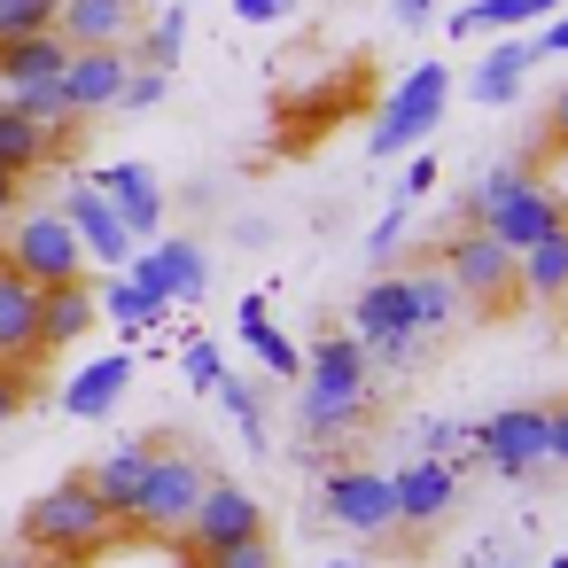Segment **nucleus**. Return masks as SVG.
I'll return each instance as SVG.
<instances>
[{
	"label": "nucleus",
	"mask_w": 568,
	"mask_h": 568,
	"mask_svg": "<svg viewBox=\"0 0 568 568\" xmlns=\"http://www.w3.org/2000/svg\"><path fill=\"white\" fill-rule=\"evenodd\" d=\"M110 545H125V521L94 506L87 475H63V483L40 490V498L24 506V521H17V552H32V560H48V568H87V560H102Z\"/></svg>",
	"instance_id": "1"
},
{
	"label": "nucleus",
	"mask_w": 568,
	"mask_h": 568,
	"mask_svg": "<svg viewBox=\"0 0 568 568\" xmlns=\"http://www.w3.org/2000/svg\"><path fill=\"white\" fill-rule=\"evenodd\" d=\"M467 219H475V234H490L498 250H529V242H545L552 226H568V203L529 172V164H498L483 187H475V203H467Z\"/></svg>",
	"instance_id": "2"
},
{
	"label": "nucleus",
	"mask_w": 568,
	"mask_h": 568,
	"mask_svg": "<svg viewBox=\"0 0 568 568\" xmlns=\"http://www.w3.org/2000/svg\"><path fill=\"white\" fill-rule=\"evenodd\" d=\"M366 405H374V358L358 351V335H320L304 358V428L343 436L366 420Z\"/></svg>",
	"instance_id": "3"
},
{
	"label": "nucleus",
	"mask_w": 568,
	"mask_h": 568,
	"mask_svg": "<svg viewBox=\"0 0 568 568\" xmlns=\"http://www.w3.org/2000/svg\"><path fill=\"white\" fill-rule=\"evenodd\" d=\"M203 483H211V459L187 444V436H156V459H149V483H141V498H133V514H125V529L133 537H180L187 529V514H195V498H203Z\"/></svg>",
	"instance_id": "4"
},
{
	"label": "nucleus",
	"mask_w": 568,
	"mask_h": 568,
	"mask_svg": "<svg viewBox=\"0 0 568 568\" xmlns=\"http://www.w3.org/2000/svg\"><path fill=\"white\" fill-rule=\"evenodd\" d=\"M444 281H452L459 312H475V320H506V312L521 304L514 250H498V242H490V234H475V226L444 242Z\"/></svg>",
	"instance_id": "5"
},
{
	"label": "nucleus",
	"mask_w": 568,
	"mask_h": 568,
	"mask_svg": "<svg viewBox=\"0 0 568 568\" xmlns=\"http://www.w3.org/2000/svg\"><path fill=\"white\" fill-rule=\"evenodd\" d=\"M444 94H452V71H444V63H413V71L397 79V94L382 102V118H374L366 149H374V156H405V149L444 118Z\"/></svg>",
	"instance_id": "6"
},
{
	"label": "nucleus",
	"mask_w": 568,
	"mask_h": 568,
	"mask_svg": "<svg viewBox=\"0 0 568 568\" xmlns=\"http://www.w3.org/2000/svg\"><path fill=\"white\" fill-rule=\"evenodd\" d=\"M320 514H327L335 529H351V537L382 545V537L397 529V498H389V475H382V467H335V475L320 483Z\"/></svg>",
	"instance_id": "7"
},
{
	"label": "nucleus",
	"mask_w": 568,
	"mask_h": 568,
	"mask_svg": "<svg viewBox=\"0 0 568 568\" xmlns=\"http://www.w3.org/2000/svg\"><path fill=\"white\" fill-rule=\"evenodd\" d=\"M389 498H397V529H405L397 552H420L428 529L459 506V459H413V467H397L389 475Z\"/></svg>",
	"instance_id": "8"
},
{
	"label": "nucleus",
	"mask_w": 568,
	"mask_h": 568,
	"mask_svg": "<svg viewBox=\"0 0 568 568\" xmlns=\"http://www.w3.org/2000/svg\"><path fill=\"white\" fill-rule=\"evenodd\" d=\"M32 288H63V281H87V250H79V234H71V219H24L17 226V242L0 250Z\"/></svg>",
	"instance_id": "9"
},
{
	"label": "nucleus",
	"mask_w": 568,
	"mask_h": 568,
	"mask_svg": "<svg viewBox=\"0 0 568 568\" xmlns=\"http://www.w3.org/2000/svg\"><path fill=\"white\" fill-rule=\"evenodd\" d=\"M180 537H187V552H211V545H242V537H265V506H257V498H250L242 483L211 475Z\"/></svg>",
	"instance_id": "10"
},
{
	"label": "nucleus",
	"mask_w": 568,
	"mask_h": 568,
	"mask_svg": "<svg viewBox=\"0 0 568 568\" xmlns=\"http://www.w3.org/2000/svg\"><path fill=\"white\" fill-rule=\"evenodd\" d=\"M0 366H17V374H48V343H40V288L0 257Z\"/></svg>",
	"instance_id": "11"
},
{
	"label": "nucleus",
	"mask_w": 568,
	"mask_h": 568,
	"mask_svg": "<svg viewBox=\"0 0 568 568\" xmlns=\"http://www.w3.org/2000/svg\"><path fill=\"white\" fill-rule=\"evenodd\" d=\"M475 444H483V459H490L498 475H514V483H529L537 467H552V459H545V405H506V413H490V420L475 428Z\"/></svg>",
	"instance_id": "12"
},
{
	"label": "nucleus",
	"mask_w": 568,
	"mask_h": 568,
	"mask_svg": "<svg viewBox=\"0 0 568 568\" xmlns=\"http://www.w3.org/2000/svg\"><path fill=\"white\" fill-rule=\"evenodd\" d=\"M125 48H71V63H63V79H55V94H63V110L71 118H94V110H118V94H125Z\"/></svg>",
	"instance_id": "13"
},
{
	"label": "nucleus",
	"mask_w": 568,
	"mask_h": 568,
	"mask_svg": "<svg viewBox=\"0 0 568 568\" xmlns=\"http://www.w3.org/2000/svg\"><path fill=\"white\" fill-rule=\"evenodd\" d=\"M133 24H141V0H55L63 48H125Z\"/></svg>",
	"instance_id": "14"
},
{
	"label": "nucleus",
	"mask_w": 568,
	"mask_h": 568,
	"mask_svg": "<svg viewBox=\"0 0 568 568\" xmlns=\"http://www.w3.org/2000/svg\"><path fill=\"white\" fill-rule=\"evenodd\" d=\"M71 234H79V250H94L102 265H125V257H133V226L118 219V203H110L94 180L71 187Z\"/></svg>",
	"instance_id": "15"
},
{
	"label": "nucleus",
	"mask_w": 568,
	"mask_h": 568,
	"mask_svg": "<svg viewBox=\"0 0 568 568\" xmlns=\"http://www.w3.org/2000/svg\"><path fill=\"white\" fill-rule=\"evenodd\" d=\"M149 459H156V436H141V444H118L110 459H94V467H79V475H87L94 506L125 521V514H133V498H141V483H149Z\"/></svg>",
	"instance_id": "16"
},
{
	"label": "nucleus",
	"mask_w": 568,
	"mask_h": 568,
	"mask_svg": "<svg viewBox=\"0 0 568 568\" xmlns=\"http://www.w3.org/2000/svg\"><path fill=\"white\" fill-rule=\"evenodd\" d=\"M94 304H102V312H110L125 335L156 327V320H164V304H172V288H164V265H156V257H141V265H133V273H125L110 296H94Z\"/></svg>",
	"instance_id": "17"
},
{
	"label": "nucleus",
	"mask_w": 568,
	"mask_h": 568,
	"mask_svg": "<svg viewBox=\"0 0 568 568\" xmlns=\"http://www.w3.org/2000/svg\"><path fill=\"white\" fill-rule=\"evenodd\" d=\"M102 320V304H94V281H63V288H40V343H48V358L55 351H71V343H87V327Z\"/></svg>",
	"instance_id": "18"
},
{
	"label": "nucleus",
	"mask_w": 568,
	"mask_h": 568,
	"mask_svg": "<svg viewBox=\"0 0 568 568\" xmlns=\"http://www.w3.org/2000/svg\"><path fill=\"white\" fill-rule=\"evenodd\" d=\"M55 156H63V125H40V118H24V110L0 102V172L32 180V172L55 164Z\"/></svg>",
	"instance_id": "19"
},
{
	"label": "nucleus",
	"mask_w": 568,
	"mask_h": 568,
	"mask_svg": "<svg viewBox=\"0 0 568 568\" xmlns=\"http://www.w3.org/2000/svg\"><path fill=\"white\" fill-rule=\"evenodd\" d=\"M94 187L118 203V219H125L133 234H156V226H164V187H156L149 164H118V172H102Z\"/></svg>",
	"instance_id": "20"
},
{
	"label": "nucleus",
	"mask_w": 568,
	"mask_h": 568,
	"mask_svg": "<svg viewBox=\"0 0 568 568\" xmlns=\"http://www.w3.org/2000/svg\"><path fill=\"white\" fill-rule=\"evenodd\" d=\"M514 281H521V304H560L568 296V226H552L545 242H529L514 257Z\"/></svg>",
	"instance_id": "21"
},
{
	"label": "nucleus",
	"mask_w": 568,
	"mask_h": 568,
	"mask_svg": "<svg viewBox=\"0 0 568 568\" xmlns=\"http://www.w3.org/2000/svg\"><path fill=\"white\" fill-rule=\"evenodd\" d=\"M71 48L55 32H24V40H0V94L9 87H32V79H63Z\"/></svg>",
	"instance_id": "22"
},
{
	"label": "nucleus",
	"mask_w": 568,
	"mask_h": 568,
	"mask_svg": "<svg viewBox=\"0 0 568 568\" xmlns=\"http://www.w3.org/2000/svg\"><path fill=\"white\" fill-rule=\"evenodd\" d=\"M125 382H133V358H94V366H79V382L63 389V405L79 420H110L118 397H125Z\"/></svg>",
	"instance_id": "23"
},
{
	"label": "nucleus",
	"mask_w": 568,
	"mask_h": 568,
	"mask_svg": "<svg viewBox=\"0 0 568 568\" xmlns=\"http://www.w3.org/2000/svg\"><path fill=\"white\" fill-rule=\"evenodd\" d=\"M529 63H537V55H529V40H506V48H490V55H483V71H475V102H483V110H506V102L521 94Z\"/></svg>",
	"instance_id": "24"
},
{
	"label": "nucleus",
	"mask_w": 568,
	"mask_h": 568,
	"mask_svg": "<svg viewBox=\"0 0 568 568\" xmlns=\"http://www.w3.org/2000/svg\"><path fill=\"white\" fill-rule=\"evenodd\" d=\"M242 335H250V351L265 358V374H304V351L273 327V312H265V296H242Z\"/></svg>",
	"instance_id": "25"
},
{
	"label": "nucleus",
	"mask_w": 568,
	"mask_h": 568,
	"mask_svg": "<svg viewBox=\"0 0 568 568\" xmlns=\"http://www.w3.org/2000/svg\"><path fill=\"white\" fill-rule=\"evenodd\" d=\"M405 296H413V327H420V335H436V327H452V320H459V296H452L444 265L413 273V281H405Z\"/></svg>",
	"instance_id": "26"
},
{
	"label": "nucleus",
	"mask_w": 568,
	"mask_h": 568,
	"mask_svg": "<svg viewBox=\"0 0 568 568\" xmlns=\"http://www.w3.org/2000/svg\"><path fill=\"white\" fill-rule=\"evenodd\" d=\"M149 257L164 265V288H172V304H195V296H203L211 265H203V250H195V242H156Z\"/></svg>",
	"instance_id": "27"
},
{
	"label": "nucleus",
	"mask_w": 568,
	"mask_h": 568,
	"mask_svg": "<svg viewBox=\"0 0 568 568\" xmlns=\"http://www.w3.org/2000/svg\"><path fill=\"white\" fill-rule=\"evenodd\" d=\"M187 568H281V545H273V529H265V537H242V545L187 552Z\"/></svg>",
	"instance_id": "28"
},
{
	"label": "nucleus",
	"mask_w": 568,
	"mask_h": 568,
	"mask_svg": "<svg viewBox=\"0 0 568 568\" xmlns=\"http://www.w3.org/2000/svg\"><path fill=\"white\" fill-rule=\"evenodd\" d=\"M180 40H187V17H180V9H164V17L141 32V71H164V79H172V63H180Z\"/></svg>",
	"instance_id": "29"
},
{
	"label": "nucleus",
	"mask_w": 568,
	"mask_h": 568,
	"mask_svg": "<svg viewBox=\"0 0 568 568\" xmlns=\"http://www.w3.org/2000/svg\"><path fill=\"white\" fill-rule=\"evenodd\" d=\"M9 110H24V118H40V125H79V118L63 110V94H55V79H32V87H9Z\"/></svg>",
	"instance_id": "30"
},
{
	"label": "nucleus",
	"mask_w": 568,
	"mask_h": 568,
	"mask_svg": "<svg viewBox=\"0 0 568 568\" xmlns=\"http://www.w3.org/2000/svg\"><path fill=\"white\" fill-rule=\"evenodd\" d=\"M475 17H483V32H490V24H498V32H514V24L560 17V0H475Z\"/></svg>",
	"instance_id": "31"
},
{
	"label": "nucleus",
	"mask_w": 568,
	"mask_h": 568,
	"mask_svg": "<svg viewBox=\"0 0 568 568\" xmlns=\"http://www.w3.org/2000/svg\"><path fill=\"white\" fill-rule=\"evenodd\" d=\"M24 32H55V0H0V40Z\"/></svg>",
	"instance_id": "32"
},
{
	"label": "nucleus",
	"mask_w": 568,
	"mask_h": 568,
	"mask_svg": "<svg viewBox=\"0 0 568 568\" xmlns=\"http://www.w3.org/2000/svg\"><path fill=\"white\" fill-rule=\"evenodd\" d=\"M180 374H187L195 389H219V382H226V358H219V351L195 335V343H180Z\"/></svg>",
	"instance_id": "33"
},
{
	"label": "nucleus",
	"mask_w": 568,
	"mask_h": 568,
	"mask_svg": "<svg viewBox=\"0 0 568 568\" xmlns=\"http://www.w3.org/2000/svg\"><path fill=\"white\" fill-rule=\"evenodd\" d=\"M32 397H40V374H17V366H0V420L32 413Z\"/></svg>",
	"instance_id": "34"
},
{
	"label": "nucleus",
	"mask_w": 568,
	"mask_h": 568,
	"mask_svg": "<svg viewBox=\"0 0 568 568\" xmlns=\"http://www.w3.org/2000/svg\"><path fill=\"white\" fill-rule=\"evenodd\" d=\"M164 87H172L164 71H125V94H118V110H156V102H164Z\"/></svg>",
	"instance_id": "35"
},
{
	"label": "nucleus",
	"mask_w": 568,
	"mask_h": 568,
	"mask_svg": "<svg viewBox=\"0 0 568 568\" xmlns=\"http://www.w3.org/2000/svg\"><path fill=\"white\" fill-rule=\"evenodd\" d=\"M219 397H226V413L242 420V436L265 444V428H257V389H250V382H219Z\"/></svg>",
	"instance_id": "36"
},
{
	"label": "nucleus",
	"mask_w": 568,
	"mask_h": 568,
	"mask_svg": "<svg viewBox=\"0 0 568 568\" xmlns=\"http://www.w3.org/2000/svg\"><path fill=\"white\" fill-rule=\"evenodd\" d=\"M545 459H552V467H568V397H552V405H545Z\"/></svg>",
	"instance_id": "37"
},
{
	"label": "nucleus",
	"mask_w": 568,
	"mask_h": 568,
	"mask_svg": "<svg viewBox=\"0 0 568 568\" xmlns=\"http://www.w3.org/2000/svg\"><path fill=\"white\" fill-rule=\"evenodd\" d=\"M288 9H296V0H234V17H242V24H281Z\"/></svg>",
	"instance_id": "38"
},
{
	"label": "nucleus",
	"mask_w": 568,
	"mask_h": 568,
	"mask_svg": "<svg viewBox=\"0 0 568 568\" xmlns=\"http://www.w3.org/2000/svg\"><path fill=\"white\" fill-rule=\"evenodd\" d=\"M529 55H568V17H545V40H529Z\"/></svg>",
	"instance_id": "39"
},
{
	"label": "nucleus",
	"mask_w": 568,
	"mask_h": 568,
	"mask_svg": "<svg viewBox=\"0 0 568 568\" xmlns=\"http://www.w3.org/2000/svg\"><path fill=\"white\" fill-rule=\"evenodd\" d=\"M397 234H405V211H389V219L374 226V242H366V250H374V257H389V250H397Z\"/></svg>",
	"instance_id": "40"
},
{
	"label": "nucleus",
	"mask_w": 568,
	"mask_h": 568,
	"mask_svg": "<svg viewBox=\"0 0 568 568\" xmlns=\"http://www.w3.org/2000/svg\"><path fill=\"white\" fill-rule=\"evenodd\" d=\"M545 133H552V141H560V149H568V87H560V94H552V110H545Z\"/></svg>",
	"instance_id": "41"
},
{
	"label": "nucleus",
	"mask_w": 568,
	"mask_h": 568,
	"mask_svg": "<svg viewBox=\"0 0 568 568\" xmlns=\"http://www.w3.org/2000/svg\"><path fill=\"white\" fill-rule=\"evenodd\" d=\"M428 9H436V0H389V24H420Z\"/></svg>",
	"instance_id": "42"
},
{
	"label": "nucleus",
	"mask_w": 568,
	"mask_h": 568,
	"mask_svg": "<svg viewBox=\"0 0 568 568\" xmlns=\"http://www.w3.org/2000/svg\"><path fill=\"white\" fill-rule=\"evenodd\" d=\"M17 187H24L17 172H0V219H9V211H17Z\"/></svg>",
	"instance_id": "43"
},
{
	"label": "nucleus",
	"mask_w": 568,
	"mask_h": 568,
	"mask_svg": "<svg viewBox=\"0 0 568 568\" xmlns=\"http://www.w3.org/2000/svg\"><path fill=\"white\" fill-rule=\"evenodd\" d=\"M0 568H48V560H32V552H0Z\"/></svg>",
	"instance_id": "44"
},
{
	"label": "nucleus",
	"mask_w": 568,
	"mask_h": 568,
	"mask_svg": "<svg viewBox=\"0 0 568 568\" xmlns=\"http://www.w3.org/2000/svg\"><path fill=\"white\" fill-rule=\"evenodd\" d=\"M327 568H374V560H327Z\"/></svg>",
	"instance_id": "45"
},
{
	"label": "nucleus",
	"mask_w": 568,
	"mask_h": 568,
	"mask_svg": "<svg viewBox=\"0 0 568 568\" xmlns=\"http://www.w3.org/2000/svg\"><path fill=\"white\" fill-rule=\"evenodd\" d=\"M552 568H568V560H552Z\"/></svg>",
	"instance_id": "46"
},
{
	"label": "nucleus",
	"mask_w": 568,
	"mask_h": 568,
	"mask_svg": "<svg viewBox=\"0 0 568 568\" xmlns=\"http://www.w3.org/2000/svg\"><path fill=\"white\" fill-rule=\"evenodd\" d=\"M0 102H9V94H0Z\"/></svg>",
	"instance_id": "47"
},
{
	"label": "nucleus",
	"mask_w": 568,
	"mask_h": 568,
	"mask_svg": "<svg viewBox=\"0 0 568 568\" xmlns=\"http://www.w3.org/2000/svg\"><path fill=\"white\" fill-rule=\"evenodd\" d=\"M498 568H506V560H498Z\"/></svg>",
	"instance_id": "48"
}]
</instances>
